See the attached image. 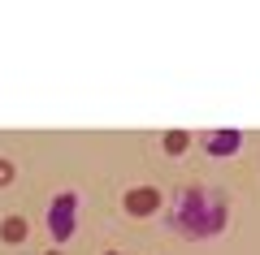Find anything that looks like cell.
<instances>
[{"instance_id": "6da1fadb", "label": "cell", "mask_w": 260, "mask_h": 255, "mask_svg": "<svg viewBox=\"0 0 260 255\" xmlns=\"http://www.w3.org/2000/svg\"><path fill=\"white\" fill-rule=\"evenodd\" d=\"M225 216H230V203H225V191L217 186H182L165 203V225L191 242L217 238L225 229Z\"/></svg>"}, {"instance_id": "7a4b0ae2", "label": "cell", "mask_w": 260, "mask_h": 255, "mask_svg": "<svg viewBox=\"0 0 260 255\" xmlns=\"http://www.w3.org/2000/svg\"><path fill=\"white\" fill-rule=\"evenodd\" d=\"M74 225H78V195L61 191L52 203H48V234H52V242L74 238Z\"/></svg>"}, {"instance_id": "3957f363", "label": "cell", "mask_w": 260, "mask_h": 255, "mask_svg": "<svg viewBox=\"0 0 260 255\" xmlns=\"http://www.w3.org/2000/svg\"><path fill=\"white\" fill-rule=\"evenodd\" d=\"M200 147L208 156H234L243 147V130H204L200 134Z\"/></svg>"}, {"instance_id": "277c9868", "label": "cell", "mask_w": 260, "mask_h": 255, "mask_svg": "<svg viewBox=\"0 0 260 255\" xmlns=\"http://www.w3.org/2000/svg\"><path fill=\"white\" fill-rule=\"evenodd\" d=\"M121 203H126L130 216H152V212H160V191L156 186H130Z\"/></svg>"}, {"instance_id": "5b68a950", "label": "cell", "mask_w": 260, "mask_h": 255, "mask_svg": "<svg viewBox=\"0 0 260 255\" xmlns=\"http://www.w3.org/2000/svg\"><path fill=\"white\" fill-rule=\"evenodd\" d=\"M26 234H30V229H26V221H22V216H5V221H0V238H5L9 246L26 242Z\"/></svg>"}, {"instance_id": "8992f818", "label": "cell", "mask_w": 260, "mask_h": 255, "mask_svg": "<svg viewBox=\"0 0 260 255\" xmlns=\"http://www.w3.org/2000/svg\"><path fill=\"white\" fill-rule=\"evenodd\" d=\"M186 147H191V134H186V130H169L165 134V152H186Z\"/></svg>"}, {"instance_id": "52a82bcc", "label": "cell", "mask_w": 260, "mask_h": 255, "mask_svg": "<svg viewBox=\"0 0 260 255\" xmlns=\"http://www.w3.org/2000/svg\"><path fill=\"white\" fill-rule=\"evenodd\" d=\"M9 177H13V164H9V160H0V186L9 182Z\"/></svg>"}, {"instance_id": "ba28073f", "label": "cell", "mask_w": 260, "mask_h": 255, "mask_svg": "<svg viewBox=\"0 0 260 255\" xmlns=\"http://www.w3.org/2000/svg\"><path fill=\"white\" fill-rule=\"evenodd\" d=\"M104 255H117V251H104Z\"/></svg>"}, {"instance_id": "9c48e42d", "label": "cell", "mask_w": 260, "mask_h": 255, "mask_svg": "<svg viewBox=\"0 0 260 255\" xmlns=\"http://www.w3.org/2000/svg\"><path fill=\"white\" fill-rule=\"evenodd\" d=\"M48 255H61V251H48Z\"/></svg>"}]
</instances>
